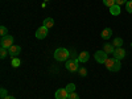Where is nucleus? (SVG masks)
I'll list each match as a JSON object with an SVG mask.
<instances>
[{"label":"nucleus","mask_w":132,"mask_h":99,"mask_svg":"<svg viewBox=\"0 0 132 99\" xmlns=\"http://www.w3.org/2000/svg\"><path fill=\"white\" fill-rule=\"evenodd\" d=\"M104 65H106L107 70L111 71V73H116V71L120 70V68H122V63H120V61L116 60V58H107Z\"/></svg>","instance_id":"nucleus-1"},{"label":"nucleus","mask_w":132,"mask_h":99,"mask_svg":"<svg viewBox=\"0 0 132 99\" xmlns=\"http://www.w3.org/2000/svg\"><path fill=\"white\" fill-rule=\"evenodd\" d=\"M54 58L57 61H66L69 58V50L65 48H58L54 50Z\"/></svg>","instance_id":"nucleus-2"},{"label":"nucleus","mask_w":132,"mask_h":99,"mask_svg":"<svg viewBox=\"0 0 132 99\" xmlns=\"http://www.w3.org/2000/svg\"><path fill=\"white\" fill-rule=\"evenodd\" d=\"M0 45H2V48L9 49L11 46L13 45V36H11V35L3 36V37H2V40H0Z\"/></svg>","instance_id":"nucleus-3"},{"label":"nucleus","mask_w":132,"mask_h":99,"mask_svg":"<svg viewBox=\"0 0 132 99\" xmlns=\"http://www.w3.org/2000/svg\"><path fill=\"white\" fill-rule=\"evenodd\" d=\"M94 58H95V61H96L98 63H104L108 57H107V53H106L104 50H98V52L94 54Z\"/></svg>","instance_id":"nucleus-4"},{"label":"nucleus","mask_w":132,"mask_h":99,"mask_svg":"<svg viewBox=\"0 0 132 99\" xmlns=\"http://www.w3.org/2000/svg\"><path fill=\"white\" fill-rule=\"evenodd\" d=\"M78 62H79L78 60H70V61H66L65 66H66V69H68L69 71L74 73V71L78 70Z\"/></svg>","instance_id":"nucleus-5"},{"label":"nucleus","mask_w":132,"mask_h":99,"mask_svg":"<svg viewBox=\"0 0 132 99\" xmlns=\"http://www.w3.org/2000/svg\"><path fill=\"white\" fill-rule=\"evenodd\" d=\"M48 36V28L46 27H40L37 30H36V37L38 38V40H42V38H45Z\"/></svg>","instance_id":"nucleus-6"},{"label":"nucleus","mask_w":132,"mask_h":99,"mask_svg":"<svg viewBox=\"0 0 132 99\" xmlns=\"http://www.w3.org/2000/svg\"><path fill=\"white\" fill-rule=\"evenodd\" d=\"M126 57V50L123 49V48H116L115 50H114V58H116V60H123Z\"/></svg>","instance_id":"nucleus-7"},{"label":"nucleus","mask_w":132,"mask_h":99,"mask_svg":"<svg viewBox=\"0 0 132 99\" xmlns=\"http://www.w3.org/2000/svg\"><path fill=\"white\" fill-rule=\"evenodd\" d=\"M20 52H21V48L19 45H12V46L8 49V54H9L11 57H17L19 54H20Z\"/></svg>","instance_id":"nucleus-8"},{"label":"nucleus","mask_w":132,"mask_h":99,"mask_svg":"<svg viewBox=\"0 0 132 99\" xmlns=\"http://www.w3.org/2000/svg\"><path fill=\"white\" fill-rule=\"evenodd\" d=\"M69 93L66 91V89H58L56 91V99H68Z\"/></svg>","instance_id":"nucleus-9"},{"label":"nucleus","mask_w":132,"mask_h":99,"mask_svg":"<svg viewBox=\"0 0 132 99\" xmlns=\"http://www.w3.org/2000/svg\"><path fill=\"white\" fill-rule=\"evenodd\" d=\"M101 36H102L103 40H110L111 36H112V29L111 28H104L102 30V33H101Z\"/></svg>","instance_id":"nucleus-10"},{"label":"nucleus","mask_w":132,"mask_h":99,"mask_svg":"<svg viewBox=\"0 0 132 99\" xmlns=\"http://www.w3.org/2000/svg\"><path fill=\"white\" fill-rule=\"evenodd\" d=\"M89 58H90V53L89 52H81L79 53V56H78V61L79 62H87L89 61Z\"/></svg>","instance_id":"nucleus-11"},{"label":"nucleus","mask_w":132,"mask_h":99,"mask_svg":"<svg viewBox=\"0 0 132 99\" xmlns=\"http://www.w3.org/2000/svg\"><path fill=\"white\" fill-rule=\"evenodd\" d=\"M120 12H122V9H120V5H118V4H115L110 8V13L114 15V16H119Z\"/></svg>","instance_id":"nucleus-12"},{"label":"nucleus","mask_w":132,"mask_h":99,"mask_svg":"<svg viewBox=\"0 0 132 99\" xmlns=\"http://www.w3.org/2000/svg\"><path fill=\"white\" fill-rule=\"evenodd\" d=\"M53 25H54V19H52V17H48V19H45V20H44V27H46L48 29L53 28Z\"/></svg>","instance_id":"nucleus-13"},{"label":"nucleus","mask_w":132,"mask_h":99,"mask_svg":"<svg viewBox=\"0 0 132 99\" xmlns=\"http://www.w3.org/2000/svg\"><path fill=\"white\" fill-rule=\"evenodd\" d=\"M103 50H104L107 54H108V53H114V50H115V46L112 45V44H104Z\"/></svg>","instance_id":"nucleus-14"},{"label":"nucleus","mask_w":132,"mask_h":99,"mask_svg":"<svg viewBox=\"0 0 132 99\" xmlns=\"http://www.w3.org/2000/svg\"><path fill=\"white\" fill-rule=\"evenodd\" d=\"M112 45H114L115 48H122V45H123V40L120 38V37H116V38L114 40V42H112Z\"/></svg>","instance_id":"nucleus-15"},{"label":"nucleus","mask_w":132,"mask_h":99,"mask_svg":"<svg viewBox=\"0 0 132 99\" xmlns=\"http://www.w3.org/2000/svg\"><path fill=\"white\" fill-rule=\"evenodd\" d=\"M11 65L13 66V68H19L21 65V61L17 58V57H12V61H11Z\"/></svg>","instance_id":"nucleus-16"},{"label":"nucleus","mask_w":132,"mask_h":99,"mask_svg":"<svg viewBox=\"0 0 132 99\" xmlns=\"http://www.w3.org/2000/svg\"><path fill=\"white\" fill-rule=\"evenodd\" d=\"M65 89H66V91H68L69 94H70V93H74V91H75V85H74V83H69L68 86L65 87Z\"/></svg>","instance_id":"nucleus-17"},{"label":"nucleus","mask_w":132,"mask_h":99,"mask_svg":"<svg viewBox=\"0 0 132 99\" xmlns=\"http://www.w3.org/2000/svg\"><path fill=\"white\" fill-rule=\"evenodd\" d=\"M103 4H104L106 7H108V8H111L112 5L116 4V2H115V0H103Z\"/></svg>","instance_id":"nucleus-18"},{"label":"nucleus","mask_w":132,"mask_h":99,"mask_svg":"<svg viewBox=\"0 0 132 99\" xmlns=\"http://www.w3.org/2000/svg\"><path fill=\"white\" fill-rule=\"evenodd\" d=\"M7 54H8V49H5V48L0 49V58H2V60H4L7 57Z\"/></svg>","instance_id":"nucleus-19"},{"label":"nucleus","mask_w":132,"mask_h":99,"mask_svg":"<svg viewBox=\"0 0 132 99\" xmlns=\"http://www.w3.org/2000/svg\"><path fill=\"white\" fill-rule=\"evenodd\" d=\"M126 9L128 13H132V0H129V2L126 3Z\"/></svg>","instance_id":"nucleus-20"},{"label":"nucleus","mask_w":132,"mask_h":99,"mask_svg":"<svg viewBox=\"0 0 132 99\" xmlns=\"http://www.w3.org/2000/svg\"><path fill=\"white\" fill-rule=\"evenodd\" d=\"M0 35H2V37L8 35V29H7L4 25H2V27H0Z\"/></svg>","instance_id":"nucleus-21"},{"label":"nucleus","mask_w":132,"mask_h":99,"mask_svg":"<svg viewBox=\"0 0 132 99\" xmlns=\"http://www.w3.org/2000/svg\"><path fill=\"white\" fill-rule=\"evenodd\" d=\"M68 99H79V95L74 91V93H70V94H69Z\"/></svg>","instance_id":"nucleus-22"},{"label":"nucleus","mask_w":132,"mask_h":99,"mask_svg":"<svg viewBox=\"0 0 132 99\" xmlns=\"http://www.w3.org/2000/svg\"><path fill=\"white\" fill-rule=\"evenodd\" d=\"M0 96H2V99H4L5 96H8V91L5 89H2L0 90Z\"/></svg>","instance_id":"nucleus-23"},{"label":"nucleus","mask_w":132,"mask_h":99,"mask_svg":"<svg viewBox=\"0 0 132 99\" xmlns=\"http://www.w3.org/2000/svg\"><path fill=\"white\" fill-rule=\"evenodd\" d=\"M79 74H81L82 77H86V74H87V69H85V68L79 69Z\"/></svg>","instance_id":"nucleus-24"},{"label":"nucleus","mask_w":132,"mask_h":99,"mask_svg":"<svg viewBox=\"0 0 132 99\" xmlns=\"http://www.w3.org/2000/svg\"><path fill=\"white\" fill-rule=\"evenodd\" d=\"M115 2H116L118 5H123V4H126L128 2V0H115Z\"/></svg>","instance_id":"nucleus-25"},{"label":"nucleus","mask_w":132,"mask_h":99,"mask_svg":"<svg viewBox=\"0 0 132 99\" xmlns=\"http://www.w3.org/2000/svg\"><path fill=\"white\" fill-rule=\"evenodd\" d=\"M4 99H16V98H15V96H11V95H8V96H5Z\"/></svg>","instance_id":"nucleus-26"},{"label":"nucleus","mask_w":132,"mask_h":99,"mask_svg":"<svg viewBox=\"0 0 132 99\" xmlns=\"http://www.w3.org/2000/svg\"><path fill=\"white\" fill-rule=\"evenodd\" d=\"M131 46H132V42H131Z\"/></svg>","instance_id":"nucleus-27"}]
</instances>
